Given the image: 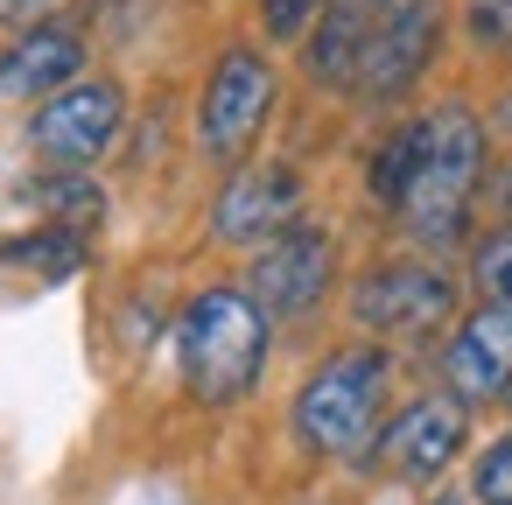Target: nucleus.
<instances>
[{
  "label": "nucleus",
  "instance_id": "7ed1b4c3",
  "mask_svg": "<svg viewBox=\"0 0 512 505\" xmlns=\"http://www.w3.org/2000/svg\"><path fill=\"white\" fill-rule=\"evenodd\" d=\"M386 400H393V344H337L323 351L295 400H288V435L309 449V456H365L386 428Z\"/></svg>",
  "mask_w": 512,
  "mask_h": 505
},
{
  "label": "nucleus",
  "instance_id": "5701e85b",
  "mask_svg": "<svg viewBox=\"0 0 512 505\" xmlns=\"http://www.w3.org/2000/svg\"><path fill=\"white\" fill-rule=\"evenodd\" d=\"M498 204H505V211H498V218H512V169H505V197H498Z\"/></svg>",
  "mask_w": 512,
  "mask_h": 505
},
{
  "label": "nucleus",
  "instance_id": "39448f33",
  "mask_svg": "<svg viewBox=\"0 0 512 505\" xmlns=\"http://www.w3.org/2000/svg\"><path fill=\"white\" fill-rule=\"evenodd\" d=\"M281 106V71L260 43H232L218 50V64L204 71V92H197V120H190V148L197 162L211 169H239L260 155V134Z\"/></svg>",
  "mask_w": 512,
  "mask_h": 505
},
{
  "label": "nucleus",
  "instance_id": "6ab92c4d",
  "mask_svg": "<svg viewBox=\"0 0 512 505\" xmlns=\"http://www.w3.org/2000/svg\"><path fill=\"white\" fill-rule=\"evenodd\" d=\"M260 8V36L274 50H302V36L316 29V15L330 8V0H253Z\"/></svg>",
  "mask_w": 512,
  "mask_h": 505
},
{
  "label": "nucleus",
  "instance_id": "0eeeda50",
  "mask_svg": "<svg viewBox=\"0 0 512 505\" xmlns=\"http://www.w3.org/2000/svg\"><path fill=\"white\" fill-rule=\"evenodd\" d=\"M127 134V85L106 71H85L78 85L50 92L43 106H29L22 148L43 169H99Z\"/></svg>",
  "mask_w": 512,
  "mask_h": 505
},
{
  "label": "nucleus",
  "instance_id": "4468645a",
  "mask_svg": "<svg viewBox=\"0 0 512 505\" xmlns=\"http://www.w3.org/2000/svg\"><path fill=\"white\" fill-rule=\"evenodd\" d=\"M421 148H428V113H407L372 141V155H365V211L372 218H386V225L400 218V204L421 176Z\"/></svg>",
  "mask_w": 512,
  "mask_h": 505
},
{
  "label": "nucleus",
  "instance_id": "423d86ee",
  "mask_svg": "<svg viewBox=\"0 0 512 505\" xmlns=\"http://www.w3.org/2000/svg\"><path fill=\"white\" fill-rule=\"evenodd\" d=\"M239 281H246V295L274 316V330H302V323H316V316L330 309L337 281H344L337 225H323V218L288 225L281 239H267V246L246 253V274H239Z\"/></svg>",
  "mask_w": 512,
  "mask_h": 505
},
{
  "label": "nucleus",
  "instance_id": "dca6fc26",
  "mask_svg": "<svg viewBox=\"0 0 512 505\" xmlns=\"http://www.w3.org/2000/svg\"><path fill=\"white\" fill-rule=\"evenodd\" d=\"M29 197L43 204L50 225H71V232H92L106 218V190L92 183V169H43L29 183Z\"/></svg>",
  "mask_w": 512,
  "mask_h": 505
},
{
  "label": "nucleus",
  "instance_id": "9b49d317",
  "mask_svg": "<svg viewBox=\"0 0 512 505\" xmlns=\"http://www.w3.org/2000/svg\"><path fill=\"white\" fill-rule=\"evenodd\" d=\"M435 386L463 407L512 400V302H470L435 344Z\"/></svg>",
  "mask_w": 512,
  "mask_h": 505
},
{
  "label": "nucleus",
  "instance_id": "b1692460",
  "mask_svg": "<svg viewBox=\"0 0 512 505\" xmlns=\"http://www.w3.org/2000/svg\"><path fill=\"white\" fill-rule=\"evenodd\" d=\"M0 8H8V0H0Z\"/></svg>",
  "mask_w": 512,
  "mask_h": 505
},
{
  "label": "nucleus",
  "instance_id": "412c9836",
  "mask_svg": "<svg viewBox=\"0 0 512 505\" xmlns=\"http://www.w3.org/2000/svg\"><path fill=\"white\" fill-rule=\"evenodd\" d=\"M428 505H477V498H470V491H435Z\"/></svg>",
  "mask_w": 512,
  "mask_h": 505
},
{
  "label": "nucleus",
  "instance_id": "f257e3e1",
  "mask_svg": "<svg viewBox=\"0 0 512 505\" xmlns=\"http://www.w3.org/2000/svg\"><path fill=\"white\" fill-rule=\"evenodd\" d=\"M491 176V127L470 99H442L428 106V148H421V176L400 204V239L428 260H456L477 239V190Z\"/></svg>",
  "mask_w": 512,
  "mask_h": 505
},
{
  "label": "nucleus",
  "instance_id": "f3484780",
  "mask_svg": "<svg viewBox=\"0 0 512 505\" xmlns=\"http://www.w3.org/2000/svg\"><path fill=\"white\" fill-rule=\"evenodd\" d=\"M463 288L477 302H512V218L477 225V239L463 246Z\"/></svg>",
  "mask_w": 512,
  "mask_h": 505
},
{
  "label": "nucleus",
  "instance_id": "f03ea898",
  "mask_svg": "<svg viewBox=\"0 0 512 505\" xmlns=\"http://www.w3.org/2000/svg\"><path fill=\"white\" fill-rule=\"evenodd\" d=\"M274 316L246 295V281H204L176 309V372L183 393L204 407H232L267 379L274 358Z\"/></svg>",
  "mask_w": 512,
  "mask_h": 505
},
{
  "label": "nucleus",
  "instance_id": "2eb2a0df",
  "mask_svg": "<svg viewBox=\"0 0 512 505\" xmlns=\"http://www.w3.org/2000/svg\"><path fill=\"white\" fill-rule=\"evenodd\" d=\"M85 246H92V232H71V225L43 218V225L15 232V239H0V267H22L36 281H71L85 267Z\"/></svg>",
  "mask_w": 512,
  "mask_h": 505
},
{
  "label": "nucleus",
  "instance_id": "9d476101",
  "mask_svg": "<svg viewBox=\"0 0 512 505\" xmlns=\"http://www.w3.org/2000/svg\"><path fill=\"white\" fill-rule=\"evenodd\" d=\"M463 449H470V407H463L456 393L428 386V393H414V400L379 428V442L365 449V463H379L386 477L428 491V484H442V477L456 470Z\"/></svg>",
  "mask_w": 512,
  "mask_h": 505
},
{
  "label": "nucleus",
  "instance_id": "4be33fe9",
  "mask_svg": "<svg viewBox=\"0 0 512 505\" xmlns=\"http://www.w3.org/2000/svg\"><path fill=\"white\" fill-rule=\"evenodd\" d=\"M498 134H505V141H512V99H505V106H498Z\"/></svg>",
  "mask_w": 512,
  "mask_h": 505
},
{
  "label": "nucleus",
  "instance_id": "6e6552de",
  "mask_svg": "<svg viewBox=\"0 0 512 505\" xmlns=\"http://www.w3.org/2000/svg\"><path fill=\"white\" fill-rule=\"evenodd\" d=\"M442 29H449L442 0H386L379 22H372V36H365V50H358L351 99L365 113L407 106L421 92V78L435 71V57H442Z\"/></svg>",
  "mask_w": 512,
  "mask_h": 505
},
{
  "label": "nucleus",
  "instance_id": "20e7f679",
  "mask_svg": "<svg viewBox=\"0 0 512 505\" xmlns=\"http://www.w3.org/2000/svg\"><path fill=\"white\" fill-rule=\"evenodd\" d=\"M463 316V274L428 253H386L344 281V323L372 344H442Z\"/></svg>",
  "mask_w": 512,
  "mask_h": 505
},
{
  "label": "nucleus",
  "instance_id": "1a4fd4ad",
  "mask_svg": "<svg viewBox=\"0 0 512 505\" xmlns=\"http://www.w3.org/2000/svg\"><path fill=\"white\" fill-rule=\"evenodd\" d=\"M302 218H309V183H302V169L281 162V155H253V162L225 169V176H218V197H211V211H204L211 239L232 246V253H253V246L281 239V232L302 225Z\"/></svg>",
  "mask_w": 512,
  "mask_h": 505
},
{
  "label": "nucleus",
  "instance_id": "f8f14e48",
  "mask_svg": "<svg viewBox=\"0 0 512 505\" xmlns=\"http://www.w3.org/2000/svg\"><path fill=\"white\" fill-rule=\"evenodd\" d=\"M85 36L71 29V22H36V29H22L8 50H0V99H29V106H43L50 92H64V85H78L85 78Z\"/></svg>",
  "mask_w": 512,
  "mask_h": 505
},
{
  "label": "nucleus",
  "instance_id": "a211bd4d",
  "mask_svg": "<svg viewBox=\"0 0 512 505\" xmlns=\"http://www.w3.org/2000/svg\"><path fill=\"white\" fill-rule=\"evenodd\" d=\"M463 491H470L477 505H512V428H505V435H491V442L470 456Z\"/></svg>",
  "mask_w": 512,
  "mask_h": 505
},
{
  "label": "nucleus",
  "instance_id": "ddd939ff",
  "mask_svg": "<svg viewBox=\"0 0 512 505\" xmlns=\"http://www.w3.org/2000/svg\"><path fill=\"white\" fill-rule=\"evenodd\" d=\"M386 0H330L316 15V29L302 36V78L323 92V99H351V78H358V50L372 36Z\"/></svg>",
  "mask_w": 512,
  "mask_h": 505
},
{
  "label": "nucleus",
  "instance_id": "aec40b11",
  "mask_svg": "<svg viewBox=\"0 0 512 505\" xmlns=\"http://www.w3.org/2000/svg\"><path fill=\"white\" fill-rule=\"evenodd\" d=\"M463 36L477 57H512V0H463Z\"/></svg>",
  "mask_w": 512,
  "mask_h": 505
}]
</instances>
